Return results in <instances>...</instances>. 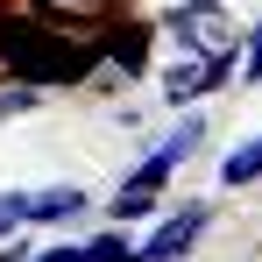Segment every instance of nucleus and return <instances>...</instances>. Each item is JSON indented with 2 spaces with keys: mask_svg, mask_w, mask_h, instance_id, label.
Instances as JSON below:
<instances>
[{
  "mask_svg": "<svg viewBox=\"0 0 262 262\" xmlns=\"http://www.w3.org/2000/svg\"><path fill=\"white\" fill-rule=\"evenodd\" d=\"M29 227V191H0V241Z\"/></svg>",
  "mask_w": 262,
  "mask_h": 262,
  "instance_id": "obj_11",
  "label": "nucleus"
},
{
  "mask_svg": "<svg viewBox=\"0 0 262 262\" xmlns=\"http://www.w3.org/2000/svg\"><path fill=\"white\" fill-rule=\"evenodd\" d=\"M213 227V206H199V199H184L177 213H156L149 227V241H135V262H184L199 248V234Z\"/></svg>",
  "mask_w": 262,
  "mask_h": 262,
  "instance_id": "obj_3",
  "label": "nucleus"
},
{
  "mask_svg": "<svg viewBox=\"0 0 262 262\" xmlns=\"http://www.w3.org/2000/svg\"><path fill=\"white\" fill-rule=\"evenodd\" d=\"M199 142H206V121H199V114H191V106H184V121H177V128L163 135V142H156V149H163V156H170V163H191V156H199Z\"/></svg>",
  "mask_w": 262,
  "mask_h": 262,
  "instance_id": "obj_9",
  "label": "nucleus"
},
{
  "mask_svg": "<svg viewBox=\"0 0 262 262\" xmlns=\"http://www.w3.org/2000/svg\"><path fill=\"white\" fill-rule=\"evenodd\" d=\"M170 170H177L170 156H163V149H149V156H142V163L121 177V191L106 199V220H114V227L156 220V213H163V191H170Z\"/></svg>",
  "mask_w": 262,
  "mask_h": 262,
  "instance_id": "obj_1",
  "label": "nucleus"
},
{
  "mask_svg": "<svg viewBox=\"0 0 262 262\" xmlns=\"http://www.w3.org/2000/svg\"><path fill=\"white\" fill-rule=\"evenodd\" d=\"M170 29H177L184 50H199V57H234V64H241V29L227 21L220 0H177V7H170Z\"/></svg>",
  "mask_w": 262,
  "mask_h": 262,
  "instance_id": "obj_2",
  "label": "nucleus"
},
{
  "mask_svg": "<svg viewBox=\"0 0 262 262\" xmlns=\"http://www.w3.org/2000/svg\"><path fill=\"white\" fill-rule=\"evenodd\" d=\"M227 78H234V57H199V50H184L170 71H163V99H170L177 114H184L199 92H220Z\"/></svg>",
  "mask_w": 262,
  "mask_h": 262,
  "instance_id": "obj_5",
  "label": "nucleus"
},
{
  "mask_svg": "<svg viewBox=\"0 0 262 262\" xmlns=\"http://www.w3.org/2000/svg\"><path fill=\"white\" fill-rule=\"evenodd\" d=\"M220 184L227 191H248V184H262V135H248L227 163H220Z\"/></svg>",
  "mask_w": 262,
  "mask_h": 262,
  "instance_id": "obj_7",
  "label": "nucleus"
},
{
  "mask_svg": "<svg viewBox=\"0 0 262 262\" xmlns=\"http://www.w3.org/2000/svg\"><path fill=\"white\" fill-rule=\"evenodd\" d=\"M234 71H241L248 85H262V21L248 29V36H241V64H234Z\"/></svg>",
  "mask_w": 262,
  "mask_h": 262,
  "instance_id": "obj_12",
  "label": "nucleus"
},
{
  "mask_svg": "<svg viewBox=\"0 0 262 262\" xmlns=\"http://www.w3.org/2000/svg\"><path fill=\"white\" fill-rule=\"evenodd\" d=\"M106 7H128V0H106Z\"/></svg>",
  "mask_w": 262,
  "mask_h": 262,
  "instance_id": "obj_16",
  "label": "nucleus"
},
{
  "mask_svg": "<svg viewBox=\"0 0 262 262\" xmlns=\"http://www.w3.org/2000/svg\"><path fill=\"white\" fill-rule=\"evenodd\" d=\"M29 255V241H21V234H7V241H0V262H21Z\"/></svg>",
  "mask_w": 262,
  "mask_h": 262,
  "instance_id": "obj_15",
  "label": "nucleus"
},
{
  "mask_svg": "<svg viewBox=\"0 0 262 262\" xmlns=\"http://www.w3.org/2000/svg\"><path fill=\"white\" fill-rule=\"evenodd\" d=\"M21 262H78V241H50V248H29Z\"/></svg>",
  "mask_w": 262,
  "mask_h": 262,
  "instance_id": "obj_14",
  "label": "nucleus"
},
{
  "mask_svg": "<svg viewBox=\"0 0 262 262\" xmlns=\"http://www.w3.org/2000/svg\"><path fill=\"white\" fill-rule=\"evenodd\" d=\"M85 206H92L85 184H43V191H29V220H43V227H71Z\"/></svg>",
  "mask_w": 262,
  "mask_h": 262,
  "instance_id": "obj_6",
  "label": "nucleus"
},
{
  "mask_svg": "<svg viewBox=\"0 0 262 262\" xmlns=\"http://www.w3.org/2000/svg\"><path fill=\"white\" fill-rule=\"evenodd\" d=\"M36 99H43V92H36V85H21V78H14V85L0 92V121H14V114H29Z\"/></svg>",
  "mask_w": 262,
  "mask_h": 262,
  "instance_id": "obj_13",
  "label": "nucleus"
},
{
  "mask_svg": "<svg viewBox=\"0 0 262 262\" xmlns=\"http://www.w3.org/2000/svg\"><path fill=\"white\" fill-rule=\"evenodd\" d=\"M78 262H135L128 227H99V234H85V241H78Z\"/></svg>",
  "mask_w": 262,
  "mask_h": 262,
  "instance_id": "obj_8",
  "label": "nucleus"
},
{
  "mask_svg": "<svg viewBox=\"0 0 262 262\" xmlns=\"http://www.w3.org/2000/svg\"><path fill=\"white\" fill-rule=\"evenodd\" d=\"M29 7H36L43 21H106V14H114L106 0H29Z\"/></svg>",
  "mask_w": 262,
  "mask_h": 262,
  "instance_id": "obj_10",
  "label": "nucleus"
},
{
  "mask_svg": "<svg viewBox=\"0 0 262 262\" xmlns=\"http://www.w3.org/2000/svg\"><path fill=\"white\" fill-rule=\"evenodd\" d=\"M149 43H156V29L114 7V14L99 21V71H114V78H142V71H149Z\"/></svg>",
  "mask_w": 262,
  "mask_h": 262,
  "instance_id": "obj_4",
  "label": "nucleus"
}]
</instances>
